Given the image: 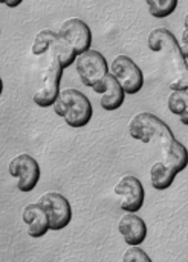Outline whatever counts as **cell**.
I'll use <instances>...</instances> for the list:
<instances>
[{
    "label": "cell",
    "instance_id": "obj_8",
    "mask_svg": "<svg viewBox=\"0 0 188 262\" xmlns=\"http://www.w3.org/2000/svg\"><path fill=\"white\" fill-rule=\"evenodd\" d=\"M9 175L17 180V189L23 193L32 192L40 181V166L35 158L28 154L14 157L9 163Z\"/></svg>",
    "mask_w": 188,
    "mask_h": 262
},
{
    "label": "cell",
    "instance_id": "obj_7",
    "mask_svg": "<svg viewBox=\"0 0 188 262\" xmlns=\"http://www.w3.org/2000/svg\"><path fill=\"white\" fill-rule=\"evenodd\" d=\"M37 203L46 212L51 230L58 232V230L66 229L70 224L72 215H74L72 207H70V203L66 200V196H63L61 193H58V192H46L38 198Z\"/></svg>",
    "mask_w": 188,
    "mask_h": 262
},
{
    "label": "cell",
    "instance_id": "obj_1",
    "mask_svg": "<svg viewBox=\"0 0 188 262\" xmlns=\"http://www.w3.org/2000/svg\"><path fill=\"white\" fill-rule=\"evenodd\" d=\"M129 134L133 140L141 143L156 141L161 147V161L169 164L178 173L188 166L187 147L178 141L166 121L150 112L136 114L129 123Z\"/></svg>",
    "mask_w": 188,
    "mask_h": 262
},
{
    "label": "cell",
    "instance_id": "obj_24",
    "mask_svg": "<svg viewBox=\"0 0 188 262\" xmlns=\"http://www.w3.org/2000/svg\"><path fill=\"white\" fill-rule=\"evenodd\" d=\"M2 94H3V80L0 77V97H2Z\"/></svg>",
    "mask_w": 188,
    "mask_h": 262
},
{
    "label": "cell",
    "instance_id": "obj_18",
    "mask_svg": "<svg viewBox=\"0 0 188 262\" xmlns=\"http://www.w3.org/2000/svg\"><path fill=\"white\" fill-rule=\"evenodd\" d=\"M188 109V92L185 91H172L169 97V111L173 115L181 117Z\"/></svg>",
    "mask_w": 188,
    "mask_h": 262
},
{
    "label": "cell",
    "instance_id": "obj_22",
    "mask_svg": "<svg viewBox=\"0 0 188 262\" xmlns=\"http://www.w3.org/2000/svg\"><path fill=\"white\" fill-rule=\"evenodd\" d=\"M0 3L2 5H5V6H8V8H17V6H20L21 3H23V0H0Z\"/></svg>",
    "mask_w": 188,
    "mask_h": 262
},
{
    "label": "cell",
    "instance_id": "obj_5",
    "mask_svg": "<svg viewBox=\"0 0 188 262\" xmlns=\"http://www.w3.org/2000/svg\"><path fill=\"white\" fill-rule=\"evenodd\" d=\"M75 69L81 83L90 89L110 72V66L106 57L95 49H89L84 54H80L75 60Z\"/></svg>",
    "mask_w": 188,
    "mask_h": 262
},
{
    "label": "cell",
    "instance_id": "obj_21",
    "mask_svg": "<svg viewBox=\"0 0 188 262\" xmlns=\"http://www.w3.org/2000/svg\"><path fill=\"white\" fill-rule=\"evenodd\" d=\"M169 88H170L172 91H185V92H188V69L185 77H184L181 81L173 83V84H169Z\"/></svg>",
    "mask_w": 188,
    "mask_h": 262
},
{
    "label": "cell",
    "instance_id": "obj_11",
    "mask_svg": "<svg viewBox=\"0 0 188 262\" xmlns=\"http://www.w3.org/2000/svg\"><path fill=\"white\" fill-rule=\"evenodd\" d=\"M92 91L100 95V104L107 112H113L124 104L126 92L110 72L98 84H95Z\"/></svg>",
    "mask_w": 188,
    "mask_h": 262
},
{
    "label": "cell",
    "instance_id": "obj_6",
    "mask_svg": "<svg viewBox=\"0 0 188 262\" xmlns=\"http://www.w3.org/2000/svg\"><path fill=\"white\" fill-rule=\"evenodd\" d=\"M110 74L116 78L126 95H135L144 88V74L129 55L121 54L115 57L110 64Z\"/></svg>",
    "mask_w": 188,
    "mask_h": 262
},
{
    "label": "cell",
    "instance_id": "obj_4",
    "mask_svg": "<svg viewBox=\"0 0 188 262\" xmlns=\"http://www.w3.org/2000/svg\"><path fill=\"white\" fill-rule=\"evenodd\" d=\"M54 112L64 120V123L72 129L84 127L90 123L93 115V107L90 100L78 89H64L60 92Z\"/></svg>",
    "mask_w": 188,
    "mask_h": 262
},
{
    "label": "cell",
    "instance_id": "obj_16",
    "mask_svg": "<svg viewBox=\"0 0 188 262\" xmlns=\"http://www.w3.org/2000/svg\"><path fill=\"white\" fill-rule=\"evenodd\" d=\"M149 12L155 18H166L178 8V0H146Z\"/></svg>",
    "mask_w": 188,
    "mask_h": 262
},
{
    "label": "cell",
    "instance_id": "obj_12",
    "mask_svg": "<svg viewBox=\"0 0 188 262\" xmlns=\"http://www.w3.org/2000/svg\"><path fill=\"white\" fill-rule=\"evenodd\" d=\"M118 230L129 247H139L147 238V224L136 213H124L120 218Z\"/></svg>",
    "mask_w": 188,
    "mask_h": 262
},
{
    "label": "cell",
    "instance_id": "obj_2",
    "mask_svg": "<svg viewBox=\"0 0 188 262\" xmlns=\"http://www.w3.org/2000/svg\"><path fill=\"white\" fill-rule=\"evenodd\" d=\"M147 46L152 52L161 55V60L169 71L170 83L181 81L187 74V64L181 51V43L167 28H156L147 37Z\"/></svg>",
    "mask_w": 188,
    "mask_h": 262
},
{
    "label": "cell",
    "instance_id": "obj_15",
    "mask_svg": "<svg viewBox=\"0 0 188 262\" xmlns=\"http://www.w3.org/2000/svg\"><path fill=\"white\" fill-rule=\"evenodd\" d=\"M49 49L54 51V54L57 55V58H58V61H60V64H61L63 69L69 68L70 64H75V60H77L75 51L70 48V45H67V43L58 35V32L54 34Z\"/></svg>",
    "mask_w": 188,
    "mask_h": 262
},
{
    "label": "cell",
    "instance_id": "obj_10",
    "mask_svg": "<svg viewBox=\"0 0 188 262\" xmlns=\"http://www.w3.org/2000/svg\"><path fill=\"white\" fill-rule=\"evenodd\" d=\"M58 35L70 45L77 57L92 49V31L83 18L72 17L64 20L58 29Z\"/></svg>",
    "mask_w": 188,
    "mask_h": 262
},
{
    "label": "cell",
    "instance_id": "obj_9",
    "mask_svg": "<svg viewBox=\"0 0 188 262\" xmlns=\"http://www.w3.org/2000/svg\"><path fill=\"white\" fill-rule=\"evenodd\" d=\"M116 198L120 200V207L126 213H138L146 201V190L139 178L126 175L113 187Z\"/></svg>",
    "mask_w": 188,
    "mask_h": 262
},
{
    "label": "cell",
    "instance_id": "obj_20",
    "mask_svg": "<svg viewBox=\"0 0 188 262\" xmlns=\"http://www.w3.org/2000/svg\"><path fill=\"white\" fill-rule=\"evenodd\" d=\"M181 51H182L184 61H185L188 69V14L184 18V31H182V37H181Z\"/></svg>",
    "mask_w": 188,
    "mask_h": 262
},
{
    "label": "cell",
    "instance_id": "obj_13",
    "mask_svg": "<svg viewBox=\"0 0 188 262\" xmlns=\"http://www.w3.org/2000/svg\"><path fill=\"white\" fill-rule=\"evenodd\" d=\"M21 220H23L26 230H28V235L31 238H43L51 230L48 215L38 203L28 204L23 209Z\"/></svg>",
    "mask_w": 188,
    "mask_h": 262
},
{
    "label": "cell",
    "instance_id": "obj_19",
    "mask_svg": "<svg viewBox=\"0 0 188 262\" xmlns=\"http://www.w3.org/2000/svg\"><path fill=\"white\" fill-rule=\"evenodd\" d=\"M123 262H153L150 256L141 249V247H129L124 255H123Z\"/></svg>",
    "mask_w": 188,
    "mask_h": 262
},
{
    "label": "cell",
    "instance_id": "obj_23",
    "mask_svg": "<svg viewBox=\"0 0 188 262\" xmlns=\"http://www.w3.org/2000/svg\"><path fill=\"white\" fill-rule=\"evenodd\" d=\"M179 120H181V123H182L184 126H188V109L179 117Z\"/></svg>",
    "mask_w": 188,
    "mask_h": 262
},
{
    "label": "cell",
    "instance_id": "obj_17",
    "mask_svg": "<svg viewBox=\"0 0 188 262\" xmlns=\"http://www.w3.org/2000/svg\"><path fill=\"white\" fill-rule=\"evenodd\" d=\"M54 34H55V31H52V29H41L34 38V43H32V48H31L32 54L37 55V57H41L43 54H46L49 51Z\"/></svg>",
    "mask_w": 188,
    "mask_h": 262
},
{
    "label": "cell",
    "instance_id": "obj_14",
    "mask_svg": "<svg viewBox=\"0 0 188 262\" xmlns=\"http://www.w3.org/2000/svg\"><path fill=\"white\" fill-rule=\"evenodd\" d=\"M176 175H178V172L175 169H172L164 161H158L150 169V183H152V187L155 190H159V192L167 190L175 183Z\"/></svg>",
    "mask_w": 188,
    "mask_h": 262
},
{
    "label": "cell",
    "instance_id": "obj_3",
    "mask_svg": "<svg viewBox=\"0 0 188 262\" xmlns=\"http://www.w3.org/2000/svg\"><path fill=\"white\" fill-rule=\"evenodd\" d=\"M40 58L41 60H40L38 83L32 94V100L38 107H52L61 92L60 81L64 69L61 68L52 49H49Z\"/></svg>",
    "mask_w": 188,
    "mask_h": 262
}]
</instances>
